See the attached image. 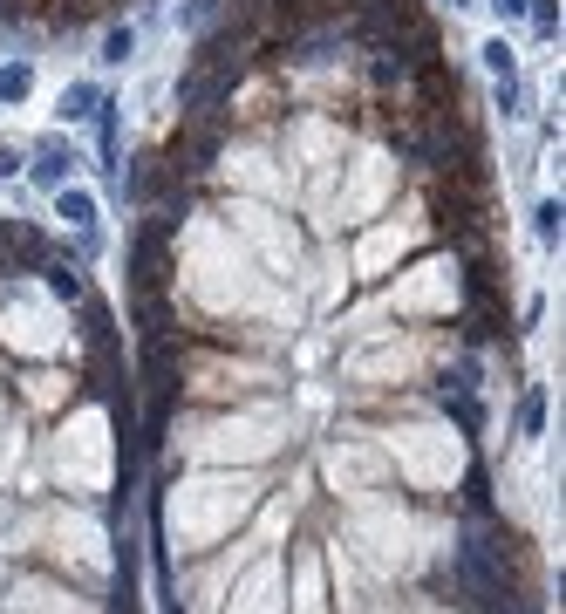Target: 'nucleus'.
Returning <instances> with one entry per match:
<instances>
[{
	"instance_id": "1",
	"label": "nucleus",
	"mask_w": 566,
	"mask_h": 614,
	"mask_svg": "<svg viewBox=\"0 0 566 614\" xmlns=\"http://www.w3.org/2000/svg\"><path fill=\"white\" fill-rule=\"evenodd\" d=\"M48 260V239H41L28 219H0V267L7 273H35Z\"/></svg>"
},
{
	"instance_id": "10",
	"label": "nucleus",
	"mask_w": 566,
	"mask_h": 614,
	"mask_svg": "<svg viewBox=\"0 0 566 614\" xmlns=\"http://www.w3.org/2000/svg\"><path fill=\"white\" fill-rule=\"evenodd\" d=\"M123 55H130V28H110L103 35V62H123Z\"/></svg>"
},
{
	"instance_id": "11",
	"label": "nucleus",
	"mask_w": 566,
	"mask_h": 614,
	"mask_svg": "<svg viewBox=\"0 0 566 614\" xmlns=\"http://www.w3.org/2000/svg\"><path fill=\"white\" fill-rule=\"evenodd\" d=\"M539 239H560V198L539 205Z\"/></svg>"
},
{
	"instance_id": "14",
	"label": "nucleus",
	"mask_w": 566,
	"mask_h": 614,
	"mask_svg": "<svg viewBox=\"0 0 566 614\" xmlns=\"http://www.w3.org/2000/svg\"><path fill=\"white\" fill-rule=\"evenodd\" d=\"M491 7H498V14H505V21H519V14H526L532 0H491Z\"/></svg>"
},
{
	"instance_id": "15",
	"label": "nucleus",
	"mask_w": 566,
	"mask_h": 614,
	"mask_svg": "<svg viewBox=\"0 0 566 614\" xmlns=\"http://www.w3.org/2000/svg\"><path fill=\"white\" fill-rule=\"evenodd\" d=\"M14 164H21V151H14V144H0V178H14Z\"/></svg>"
},
{
	"instance_id": "8",
	"label": "nucleus",
	"mask_w": 566,
	"mask_h": 614,
	"mask_svg": "<svg viewBox=\"0 0 566 614\" xmlns=\"http://www.w3.org/2000/svg\"><path fill=\"white\" fill-rule=\"evenodd\" d=\"M485 69L498 82H512V48H505V41H485Z\"/></svg>"
},
{
	"instance_id": "4",
	"label": "nucleus",
	"mask_w": 566,
	"mask_h": 614,
	"mask_svg": "<svg viewBox=\"0 0 566 614\" xmlns=\"http://www.w3.org/2000/svg\"><path fill=\"white\" fill-rule=\"evenodd\" d=\"M55 219H69V226H96V198L89 192H76V185H62V192H55Z\"/></svg>"
},
{
	"instance_id": "12",
	"label": "nucleus",
	"mask_w": 566,
	"mask_h": 614,
	"mask_svg": "<svg viewBox=\"0 0 566 614\" xmlns=\"http://www.w3.org/2000/svg\"><path fill=\"white\" fill-rule=\"evenodd\" d=\"M532 21H539V35H553V28H560V7H553V0H539V7H532Z\"/></svg>"
},
{
	"instance_id": "7",
	"label": "nucleus",
	"mask_w": 566,
	"mask_h": 614,
	"mask_svg": "<svg viewBox=\"0 0 566 614\" xmlns=\"http://www.w3.org/2000/svg\"><path fill=\"white\" fill-rule=\"evenodd\" d=\"M28 89H35V69H28V62H7V69H0V103H21Z\"/></svg>"
},
{
	"instance_id": "3",
	"label": "nucleus",
	"mask_w": 566,
	"mask_h": 614,
	"mask_svg": "<svg viewBox=\"0 0 566 614\" xmlns=\"http://www.w3.org/2000/svg\"><path fill=\"white\" fill-rule=\"evenodd\" d=\"M164 185H171V171H164V157H157V151H144L137 164H130V198H137V205H151Z\"/></svg>"
},
{
	"instance_id": "13",
	"label": "nucleus",
	"mask_w": 566,
	"mask_h": 614,
	"mask_svg": "<svg viewBox=\"0 0 566 614\" xmlns=\"http://www.w3.org/2000/svg\"><path fill=\"white\" fill-rule=\"evenodd\" d=\"M519 417H526V430H539V417H546V396H539V389L526 396V410H519Z\"/></svg>"
},
{
	"instance_id": "5",
	"label": "nucleus",
	"mask_w": 566,
	"mask_h": 614,
	"mask_svg": "<svg viewBox=\"0 0 566 614\" xmlns=\"http://www.w3.org/2000/svg\"><path fill=\"white\" fill-rule=\"evenodd\" d=\"M103 110V89H96V82H69V89H62V116H69V123H82V116H96Z\"/></svg>"
},
{
	"instance_id": "9",
	"label": "nucleus",
	"mask_w": 566,
	"mask_h": 614,
	"mask_svg": "<svg viewBox=\"0 0 566 614\" xmlns=\"http://www.w3.org/2000/svg\"><path fill=\"white\" fill-rule=\"evenodd\" d=\"M444 403H451V417L464 423V430H478V403H471V396H451V389H444Z\"/></svg>"
},
{
	"instance_id": "17",
	"label": "nucleus",
	"mask_w": 566,
	"mask_h": 614,
	"mask_svg": "<svg viewBox=\"0 0 566 614\" xmlns=\"http://www.w3.org/2000/svg\"><path fill=\"white\" fill-rule=\"evenodd\" d=\"M505 614H512V608H505Z\"/></svg>"
},
{
	"instance_id": "6",
	"label": "nucleus",
	"mask_w": 566,
	"mask_h": 614,
	"mask_svg": "<svg viewBox=\"0 0 566 614\" xmlns=\"http://www.w3.org/2000/svg\"><path fill=\"white\" fill-rule=\"evenodd\" d=\"M35 273H48V294H55V301H82V273H76V267H55V260H41Z\"/></svg>"
},
{
	"instance_id": "2",
	"label": "nucleus",
	"mask_w": 566,
	"mask_h": 614,
	"mask_svg": "<svg viewBox=\"0 0 566 614\" xmlns=\"http://www.w3.org/2000/svg\"><path fill=\"white\" fill-rule=\"evenodd\" d=\"M76 164H82V157L69 151L62 137H41V144H35V164H28V171H35V185H48V192H62Z\"/></svg>"
},
{
	"instance_id": "16",
	"label": "nucleus",
	"mask_w": 566,
	"mask_h": 614,
	"mask_svg": "<svg viewBox=\"0 0 566 614\" xmlns=\"http://www.w3.org/2000/svg\"><path fill=\"white\" fill-rule=\"evenodd\" d=\"M451 7H464V0H451Z\"/></svg>"
}]
</instances>
